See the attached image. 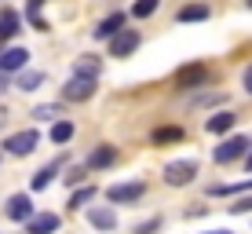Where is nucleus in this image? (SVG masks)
Here are the masks:
<instances>
[{
  "label": "nucleus",
  "instance_id": "10",
  "mask_svg": "<svg viewBox=\"0 0 252 234\" xmlns=\"http://www.w3.org/2000/svg\"><path fill=\"white\" fill-rule=\"evenodd\" d=\"M26 231L30 234H55L59 231V216L55 212H33L26 220Z\"/></svg>",
  "mask_w": 252,
  "mask_h": 234
},
{
  "label": "nucleus",
  "instance_id": "24",
  "mask_svg": "<svg viewBox=\"0 0 252 234\" xmlns=\"http://www.w3.org/2000/svg\"><path fill=\"white\" fill-rule=\"evenodd\" d=\"M26 19L37 26V30H48V19L40 15V4H37V0H30V7H26Z\"/></svg>",
  "mask_w": 252,
  "mask_h": 234
},
{
  "label": "nucleus",
  "instance_id": "29",
  "mask_svg": "<svg viewBox=\"0 0 252 234\" xmlns=\"http://www.w3.org/2000/svg\"><path fill=\"white\" fill-rule=\"evenodd\" d=\"M81 179H84V168H73V172L66 176V183H81Z\"/></svg>",
  "mask_w": 252,
  "mask_h": 234
},
{
  "label": "nucleus",
  "instance_id": "12",
  "mask_svg": "<svg viewBox=\"0 0 252 234\" xmlns=\"http://www.w3.org/2000/svg\"><path fill=\"white\" fill-rule=\"evenodd\" d=\"M125 22H128V15H125V11L106 15V19H102L99 26H95V37H99V40H110L114 33H121V30H125Z\"/></svg>",
  "mask_w": 252,
  "mask_h": 234
},
{
  "label": "nucleus",
  "instance_id": "9",
  "mask_svg": "<svg viewBox=\"0 0 252 234\" xmlns=\"http://www.w3.org/2000/svg\"><path fill=\"white\" fill-rule=\"evenodd\" d=\"M234 125H238V114H230V110H220V114L205 117V132L208 135H227Z\"/></svg>",
  "mask_w": 252,
  "mask_h": 234
},
{
  "label": "nucleus",
  "instance_id": "14",
  "mask_svg": "<svg viewBox=\"0 0 252 234\" xmlns=\"http://www.w3.org/2000/svg\"><path fill=\"white\" fill-rule=\"evenodd\" d=\"M114 161H117V146H110V143L95 146V150L88 154V168H110Z\"/></svg>",
  "mask_w": 252,
  "mask_h": 234
},
{
  "label": "nucleus",
  "instance_id": "28",
  "mask_svg": "<svg viewBox=\"0 0 252 234\" xmlns=\"http://www.w3.org/2000/svg\"><path fill=\"white\" fill-rule=\"evenodd\" d=\"M158 227H161V220H150V223H139V227H135V234H154Z\"/></svg>",
  "mask_w": 252,
  "mask_h": 234
},
{
  "label": "nucleus",
  "instance_id": "15",
  "mask_svg": "<svg viewBox=\"0 0 252 234\" xmlns=\"http://www.w3.org/2000/svg\"><path fill=\"white\" fill-rule=\"evenodd\" d=\"M99 70H102V63H99L95 55H81V59L73 63V77H92V81H95Z\"/></svg>",
  "mask_w": 252,
  "mask_h": 234
},
{
  "label": "nucleus",
  "instance_id": "27",
  "mask_svg": "<svg viewBox=\"0 0 252 234\" xmlns=\"http://www.w3.org/2000/svg\"><path fill=\"white\" fill-rule=\"evenodd\" d=\"M230 212H234V216H241V212H252V198H238V201L230 205Z\"/></svg>",
  "mask_w": 252,
  "mask_h": 234
},
{
  "label": "nucleus",
  "instance_id": "4",
  "mask_svg": "<svg viewBox=\"0 0 252 234\" xmlns=\"http://www.w3.org/2000/svg\"><path fill=\"white\" fill-rule=\"evenodd\" d=\"M205 81H208V66L205 63H190L183 70H176V88H183V92L205 88Z\"/></svg>",
  "mask_w": 252,
  "mask_h": 234
},
{
  "label": "nucleus",
  "instance_id": "31",
  "mask_svg": "<svg viewBox=\"0 0 252 234\" xmlns=\"http://www.w3.org/2000/svg\"><path fill=\"white\" fill-rule=\"evenodd\" d=\"M7 92V73H0V95Z\"/></svg>",
  "mask_w": 252,
  "mask_h": 234
},
{
  "label": "nucleus",
  "instance_id": "7",
  "mask_svg": "<svg viewBox=\"0 0 252 234\" xmlns=\"http://www.w3.org/2000/svg\"><path fill=\"white\" fill-rule=\"evenodd\" d=\"M139 48V30H121V33H114L110 37V55H117V59H128L132 51Z\"/></svg>",
  "mask_w": 252,
  "mask_h": 234
},
{
  "label": "nucleus",
  "instance_id": "21",
  "mask_svg": "<svg viewBox=\"0 0 252 234\" xmlns=\"http://www.w3.org/2000/svg\"><path fill=\"white\" fill-rule=\"evenodd\" d=\"M59 117H63V106H55V102L33 106V121H59Z\"/></svg>",
  "mask_w": 252,
  "mask_h": 234
},
{
  "label": "nucleus",
  "instance_id": "3",
  "mask_svg": "<svg viewBox=\"0 0 252 234\" xmlns=\"http://www.w3.org/2000/svg\"><path fill=\"white\" fill-rule=\"evenodd\" d=\"M37 146H40V135L33 132V128H26V132H15V135H7V139H4V150L15 154V158H26V154H33Z\"/></svg>",
  "mask_w": 252,
  "mask_h": 234
},
{
  "label": "nucleus",
  "instance_id": "33",
  "mask_svg": "<svg viewBox=\"0 0 252 234\" xmlns=\"http://www.w3.org/2000/svg\"><path fill=\"white\" fill-rule=\"evenodd\" d=\"M245 161H249V168H252V154H245Z\"/></svg>",
  "mask_w": 252,
  "mask_h": 234
},
{
  "label": "nucleus",
  "instance_id": "11",
  "mask_svg": "<svg viewBox=\"0 0 252 234\" xmlns=\"http://www.w3.org/2000/svg\"><path fill=\"white\" fill-rule=\"evenodd\" d=\"M88 223L99 231H114L117 227V216H114V205H95V209H88Z\"/></svg>",
  "mask_w": 252,
  "mask_h": 234
},
{
  "label": "nucleus",
  "instance_id": "5",
  "mask_svg": "<svg viewBox=\"0 0 252 234\" xmlns=\"http://www.w3.org/2000/svg\"><path fill=\"white\" fill-rule=\"evenodd\" d=\"M95 95V81L92 77H69V81L63 84V99L66 102H88Z\"/></svg>",
  "mask_w": 252,
  "mask_h": 234
},
{
  "label": "nucleus",
  "instance_id": "26",
  "mask_svg": "<svg viewBox=\"0 0 252 234\" xmlns=\"http://www.w3.org/2000/svg\"><path fill=\"white\" fill-rule=\"evenodd\" d=\"M194 102H197V106H216V102H223V95L220 92H205V95H197Z\"/></svg>",
  "mask_w": 252,
  "mask_h": 234
},
{
  "label": "nucleus",
  "instance_id": "2",
  "mask_svg": "<svg viewBox=\"0 0 252 234\" xmlns=\"http://www.w3.org/2000/svg\"><path fill=\"white\" fill-rule=\"evenodd\" d=\"M197 176V161H168L164 165V183L168 187H187Z\"/></svg>",
  "mask_w": 252,
  "mask_h": 234
},
{
  "label": "nucleus",
  "instance_id": "1",
  "mask_svg": "<svg viewBox=\"0 0 252 234\" xmlns=\"http://www.w3.org/2000/svg\"><path fill=\"white\" fill-rule=\"evenodd\" d=\"M249 146H252V143L245 139V135H230V139H223V143L212 150V158L220 161V165H230V161L245 158V154H249Z\"/></svg>",
  "mask_w": 252,
  "mask_h": 234
},
{
  "label": "nucleus",
  "instance_id": "30",
  "mask_svg": "<svg viewBox=\"0 0 252 234\" xmlns=\"http://www.w3.org/2000/svg\"><path fill=\"white\" fill-rule=\"evenodd\" d=\"M245 88L252 92V66H249V70H245Z\"/></svg>",
  "mask_w": 252,
  "mask_h": 234
},
{
  "label": "nucleus",
  "instance_id": "19",
  "mask_svg": "<svg viewBox=\"0 0 252 234\" xmlns=\"http://www.w3.org/2000/svg\"><path fill=\"white\" fill-rule=\"evenodd\" d=\"M59 165H63V161H51V165H48V168H40V172H37V176H33V179H30V187H33V190H44V187L51 183V179H55V172H59Z\"/></svg>",
  "mask_w": 252,
  "mask_h": 234
},
{
  "label": "nucleus",
  "instance_id": "16",
  "mask_svg": "<svg viewBox=\"0 0 252 234\" xmlns=\"http://www.w3.org/2000/svg\"><path fill=\"white\" fill-rule=\"evenodd\" d=\"M208 15H212V11H208V4H187V7H179L176 19L179 22H205Z\"/></svg>",
  "mask_w": 252,
  "mask_h": 234
},
{
  "label": "nucleus",
  "instance_id": "25",
  "mask_svg": "<svg viewBox=\"0 0 252 234\" xmlns=\"http://www.w3.org/2000/svg\"><path fill=\"white\" fill-rule=\"evenodd\" d=\"M40 84H44V73H22L19 77V88L22 92H37Z\"/></svg>",
  "mask_w": 252,
  "mask_h": 234
},
{
  "label": "nucleus",
  "instance_id": "18",
  "mask_svg": "<svg viewBox=\"0 0 252 234\" xmlns=\"http://www.w3.org/2000/svg\"><path fill=\"white\" fill-rule=\"evenodd\" d=\"M183 128H179V125H168V128H158V132H154V143H158V146H164V143H179V139H183Z\"/></svg>",
  "mask_w": 252,
  "mask_h": 234
},
{
  "label": "nucleus",
  "instance_id": "34",
  "mask_svg": "<svg viewBox=\"0 0 252 234\" xmlns=\"http://www.w3.org/2000/svg\"><path fill=\"white\" fill-rule=\"evenodd\" d=\"M0 158H4V150H0Z\"/></svg>",
  "mask_w": 252,
  "mask_h": 234
},
{
  "label": "nucleus",
  "instance_id": "20",
  "mask_svg": "<svg viewBox=\"0 0 252 234\" xmlns=\"http://www.w3.org/2000/svg\"><path fill=\"white\" fill-rule=\"evenodd\" d=\"M73 139V121H55V125H51V143H69Z\"/></svg>",
  "mask_w": 252,
  "mask_h": 234
},
{
  "label": "nucleus",
  "instance_id": "36",
  "mask_svg": "<svg viewBox=\"0 0 252 234\" xmlns=\"http://www.w3.org/2000/svg\"><path fill=\"white\" fill-rule=\"evenodd\" d=\"M249 7H252V0H249Z\"/></svg>",
  "mask_w": 252,
  "mask_h": 234
},
{
  "label": "nucleus",
  "instance_id": "17",
  "mask_svg": "<svg viewBox=\"0 0 252 234\" xmlns=\"http://www.w3.org/2000/svg\"><path fill=\"white\" fill-rule=\"evenodd\" d=\"M19 33V15L7 11V7H0V40L4 37H15Z\"/></svg>",
  "mask_w": 252,
  "mask_h": 234
},
{
  "label": "nucleus",
  "instance_id": "22",
  "mask_svg": "<svg viewBox=\"0 0 252 234\" xmlns=\"http://www.w3.org/2000/svg\"><path fill=\"white\" fill-rule=\"evenodd\" d=\"M92 201H95V187H81L69 198V209H84V205H92Z\"/></svg>",
  "mask_w": 252,
  "mask_h": 234
},
{
  "label": "nucleus",
  "instance_id": "13",
  "mask_svg": "<svg viewBox=\"0 0 252 234\" xmlns=\"http://www.w3.org/2000/svg\"><path fill=\"white\" fill-rule=\"evenodd\" d=\"M26 59H30V51H26V48H7L4 55H0V73H15V70H22Z\"/></svg>",
  "mask_w": 252,
  "mask_h": 234
},
{
  "label": "nucleus",
  "instance_id": "6",
  "mask_svg": "<svg viewBox=\"0 0 252 234\" xmlns=\"http://www.w3.org/2000/svg\"><path fill=\"white\" fill-rule=\"evenodd\" d=\"M146 194V183H114V187H106V198L114 205H128V201H139V198Z\"/></svg>",
  "mask_w": 252,
  "mask_h": 234
},
{
  "label": "nucleus",
  "instance_id": "23",
  "mask_svg": "<svg viewBox=\"0 0 252 234\" xmlns=\"http://www.w3.org/2000/svg\"><path fill=\"white\" fill-rule=\"evenodd\" d=\"M158 7H161V0H135V4H132V15H135V19H150Z\"/></svg>",
  "mask_w": 252,
  "mask_h": 234
},
{
  "label": "nucleus",
  "instance_id": "35",
  "mask_svg": "<svg viewBox=\"0 0 252 234\" xmlns=\"http://www.w3.org/2000/svg\"><path fill=\"white\" fill-rule=\"evenodd\" d=\"M37 4H44V0H37Z\"/></svg>",
  "mask_w": 252,
  "mask_h": 234
},
{
  "label": "nucleus",
  "instance_id": "32",
  "mask_svg": "<svg viewBox=\"0 0 252 234\" xmlns=\"http://www.w3.org/2000/svg\"><path fill=\"white\" fill-rule=\"evenodd\" d=\"M205 234H230V231H205Z\"/></svg>",
  "mask_w": 252,
  "mask_h": 234
},
{
  "label": "nucleus",
  "instance_id": "8",
  "mask_svg": "<svg viewBox=\"0 0 252 234\" xmlns=\"http://www.w3.org/2000/svg\"><path fill=\"white\" fill-rule=\"evenodd\" d=\"M4 212H7V220L26 223L33 216V198L30 194H11V198H7V205H4Z\"/></svg>",
  "mask_w": 252,
  "mask_h": 234
}]
</instances>
